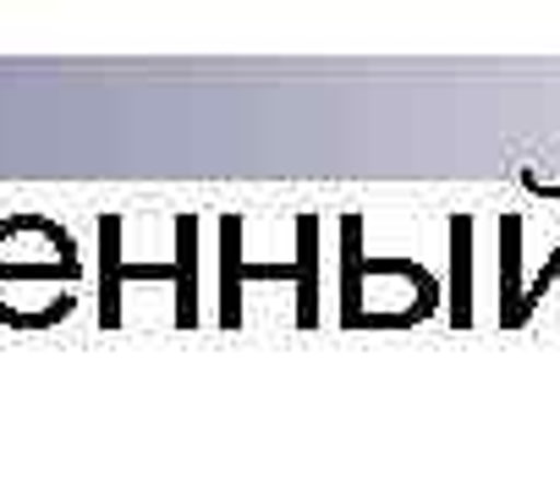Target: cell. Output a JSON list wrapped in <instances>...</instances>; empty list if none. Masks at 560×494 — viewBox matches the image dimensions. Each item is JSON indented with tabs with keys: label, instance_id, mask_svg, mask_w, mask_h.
Masks as SVG:
<instances>
[{
	"label": "cell",
	"instance_id": "cell-1",
	"mask_svg": "<svg viewBox=\"0 0 560 494\" xmlns=\"http://www.w3.org/2000/svg\"><path fill=\"white\" fill-rule=\"evenodd\" d=\"M89 297V259L78 236L39 214H0V330L45 336L61 330Z\"/></svg>",
	"mask_w": 560,
	"mask_h": 494
},
{
	"label": "cell",
	"instance_id": "cell-4",
	"mask_svg": "<svg viewBox=\"0 0 560 494\" xmlns=\"http://www.w3.org/2000/svg\"><path fill=\"white\" fill-rule=\"evenodd\" d=\"M319 220L303 214V242H298V259L292 264H247L242 259V220H220V254H225V275H220V325L236 330L242 325V297L247 286H269V281H287L298 292V325L314 330L319 325Z\"/></svg>",
	"mask_w": 560,
	"mask_h": 494
},
{
	"label": "cell",
	"instance_id": "cell-3",
	"mask_svg": "<svg viewBox=\"0 0 560 494\" xmlns=\"http://www.w3.org/2000/svg\"><path fill=\"white\" fill-rule=\"evenodd\" d=\"M363 220H341V325L347 330H407L440 308V281L418 259L363 254Z\"/></svg>",
	"mask_w": 560,
	"mask_h": 494
},
{
	"label": "cell",
	"instance_id": "cell-2",
	"mask_svg": "<svg viewBox=\"0 0 560 494\" xmlns=\"http://www.w3.org/2000/svg\"><path fill=\"white\" fill-rule=\"evenodd\" d=\"M94 292H100V325L105 330H127L132 303H143V292L171 297V325L192 330L198 325V214L171 220V254L165 259H138L127 247L121 214H100Z\"/></svg>",
	"mask_w": 560,
	"mask_h": 494
}]
</instances>
